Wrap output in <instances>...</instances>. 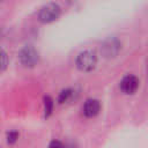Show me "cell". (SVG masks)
I'll return each instance as SVG.
<instances>
[{"mask_svg": "<svg viewBox=\"0 0 148 148\" xmlns=\"http://www.w3.org/2000/svg\"><path fill=\"white\" fill-rule=\"evenodd\" d=\"M18 60L24 67H34L39 60V53L34 45H25L18 52Z\"/></svg>", "mask_w": 148, "mask_h": 148, "instance_id": "1", "label": "cell"}, {"mask_svg": "<svg viewBox=\"0 0 148 148\" xmlns=\"http://www.w3.org/2000/svg\"><path fill=\"white\" fill-rule=\"evenodd\" d=\"M76 67L82 72H90L97 64V57L92 51H83L76 57Z\"/></svg>", "mask_w": 148, "mask_h": 148, "instance_id": "2", "label": "cell"}, {"mask_svg": "<svg viewBox=\"0 0 148 148\" xmlns=\"http://www.w3.org/2000/svg\"><path fill=\"white\" fill-rule=\"evenodd\" d=\"M60 12H61V9H60L59 5H57L54 2H49L39 9L38 18L43 23H50L60 16Z\"/></svg>", "mask_w": 148, "mask_h": 148, "instance_id": "3", "label": "cell"}, {"mask_svg": "<svg viewBox=\"0 0 148 148\" xmlns=\"http://www.w3.org/2000/svg\"><path fill=\"white\" fill-rule=\"evenodd\" d=\"M120 50H121V43L116 37L106 38L101 46V52L105 58H114Z\"/></svg>", "mask_w": 148, "mask_h": 148, "instance_id": "4", "label": "cell"}, {"mask_svg": "<svg viewBox=\"0 0 148 148\" xmlns=\"http://www.w3.org/2000/svg\"><path fill=\"white\" fill-rule=\"evenodd\" d=\"M119 88L120 90L126 94V95H132L134 94L138 88H139V79L135 76V75H132V74H127L125 75L120 83H119Z\"/></svg>", "mask_w": 148, "mask_h": 148, "instance_id": "5", "label": "cell"}, {"mask_svg": "<svg viewBox=\"0 0 148 148\" xmlns=\"http://www.w3.org/2000/svg\"><path fill=\"white\" fill-rule=\"evenodd\" d=\"M99 110H101V103L96 98H88L82 106L83 114L88 118H92V117L97 116Z\"/></svg>", "mask_w": 148, "mask_h": 148, "instance_id": "6", "label": "cell"}, {"mask_svg": "<svg viewBox=\"0 0 148 148\" xmlns=\"http://www.w3.org/2000/svg\"><path fill=\"white\" fill-rule=\"evenodd\" d=\"M74 94H75V90H73L71 88H67V89L61 90L60 94H59V96H58V103L59 104H64V103L69 102L71 99H73Z\"/></svg>", "mask_w": 148, "mask_h": 148, "instance_id": "7", "label": "cell"}, {"mask_svg": "<svg viewBox=\"0 0 148 148\" xmlns=\"http://www.w3.org/2000/svg\"><path fill=\"white\" fill-rule=\"evenodd\" d=\"M52 109H53V99L50 96H45L44 97V117L45 118L50 117V114L52 113Z\"/></svg>", "mask_w": 148, "mask_h": 148, "instance_id": "8", "label": "cell"}, {"mask_svg": "<svg viewBox=\"0 0 148 148\" xmlns=\"http://www.w3.org/2000/svg\"><path fill=\"white\" fill-rule=\"evenodd\" d=\"M8 66V56L5 50L0 47V72H3Z\"/></svg>", "mask_w": 148, "mask_h": 148, "instance_id": "9", "label": "cell"}, {"mask_svg": "<svg viewBox=\"0 0 148 148\" xmlns=\"http://www.w3.org/2000/svg\"><path fill=\"white\" fill-rule=\"evenodd\" d=\"M18 139V132L13 130V131H9L7 133V142L8 143H15Z\"/></svg>", "mask_w": 148, "mask_h": 148, "instance_id": "10", "label": "cell"}, {"mask_svg": "<svg viewBox=\"0 0 148 148\" xmlns=\"http://www.w3.org/2000/svg\"><path fill=\"white\" fill-rule=\"evenodd\" d=\"M47 148H65V146H64V143H62L61 141H59V140H52V141L50 142V145H49Z\"/></svg>", "mask_w": 148, "mask_h": 148, "instance_id": "11", "label": "cell"}]
</instances>
